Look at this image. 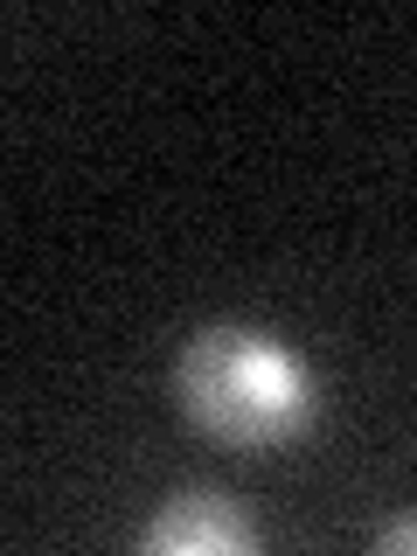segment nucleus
Segmentation results:
<instances>
[{
  "instance_id": "obj_2",
  "label": "nucleus",
  "mask_w": 417,
  "mask_h": 556,
  "mask_svg": "<svg viewBox=\"0 0 417 556\" xmlns=\"http://www.w3.org/2000/svg\"><path fill=\"white\" fill-rule=\"evenodd\" d=\"M251 543H257L251 515L230 494H216V486H181L147 521V535H139L147 556H230V549H251Z\"/></svg>"
},
{
  "instance_id": "obj_3",
  "label": "nucleus",
  "mask_w": 417,
  "mask_h": 556,
  "mask_svg": "<svg viewBox=\"0 0 417 556\" xmlns=\"http://www.w3.org/2000/svg\"><path fill=\"white\" fill-rule=\"evenodd\" d=\"M376 549H382V556H404V549H417V515H404V521H390V529L376 535Z\"/></svg>"
},
{
  "instance_id": "obj_1",
  "label": "nucleus",
  "mask_w": 417,
  "mask_h": 556,
  "mask_svg": "<svg viewBox=\"0 0 417 556\" xmlns=\"http://www.w3.org/2000/svg\"><path fill=\"white\" fill-rule=\"evenodd\" d=\"M181 417L216 445L271 452L313 425V382L257 327H202L174 362Z\"/></svg>"
}]
</instances>
